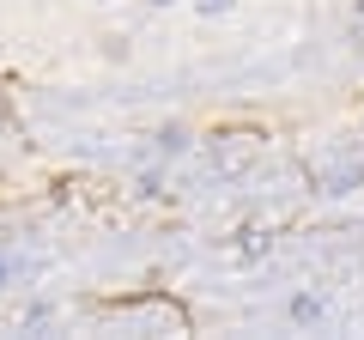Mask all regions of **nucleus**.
Wrapping results in <instances>:
<instances>
[{"label":"nucleus","instance_id":"1","mask_svg":"<svg viewBox=\"0 0 364 340\" xmlns=\"http://www.w3.org/2000/svg\"><path fill=\"white\" fill-rule=\"evenodd\" d=\"M158 6H164V0H158Z\"/></svg>","mask_w":364,"mask_h":340}]
</instances>
